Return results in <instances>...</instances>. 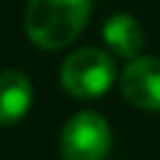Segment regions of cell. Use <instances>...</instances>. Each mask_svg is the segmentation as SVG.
Masks as SVG:
<instances>
[{
  "instance_id": "cell-6",
  "label": "cell",
  "mask_w": 160,
  "mask_h": 160,
  "mask_svg": "<svg viewBox=\"0 0 160 160\" xmlns=\"http://www.w3.org/2000/svg\"><path fill=\"white\" fill-rule=\"evenodd\" d=\"M104 40H107V46L123 59L139 56V51H142V46H144L142 27H139V22L133 16H128V13H115V16L107 19V24H104Z\"/></svg>"
},
{
  "instance_id": "cell-4",
  "label": "cell",
  "mask_w": 160,
  "mask_h": 160,
  "mask_svg": "<svg viewBox=\"0 0 160 160\" xmlns=\"http://www.w3.org/2000/svg\"><path fill=\"white\" fill-rule=\"evenodd\" d=\"M120 91L139 109H160V59L139 56L120 72Z\"/></svg>"
},
{
  "instance_id": "cell-1",
  "label": "cell",
  "mask_w": 160,
  "mask_h": 160,
  "mask_svg": "<svg viewBox=\"0 0 160 160\" xmlns=\"http://www.w3.org/2000/svg\"><path fill=\"white\" fill-rule=\"evenodd\" d=\"M91 0H29L24 13V32L46 51L67 48L86 27Z\"/></svg>"
},
{
  "instance_id": "cell-3",
  "label": "cell",
  "mask_w": 160,
  "mask_h": 160,
  "mask_svg": "<svg viewBox=\"0 0 160 160\" xmlns=\"http://www.w3.org/2000/svg\"><path fill=\"white\" fill-rule=\"evenodd\" d=\"M112 147V131L96 112H80L62 131L64 160H104Z\"/></svg>"
},
{
  "instance_id": "cell-2",
  "label": "cell",
  "mask_w": 160,
  "mask_h": 160,
  "mask_svg": "<svg viewBox=\"0 0 160 160\" xmlns=\"http://www.w3.org/2000/svg\"><path fill=\"white\" fill-rule=\"evenodd\" d=\"M115 83V62L102 48H80L62 64V86L75 99H96Z\"/></svg>"
},
{
  "instance_id": "cell-5",
  "label": "cell",
  "mask_w": 160,
  "mask_h": 160,
  "mask_svg": "<svg viewBox=\"0 0 160 160\" xmlns=\"http://www.w3.org/2000/svg\"><path fill=\"white\" fill-rule=\"evenodd\" d=\"M32 107V83L19 69L0 72V126H13Z\"/></svg>"
}]
</instances>
